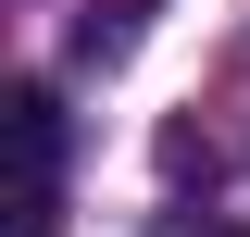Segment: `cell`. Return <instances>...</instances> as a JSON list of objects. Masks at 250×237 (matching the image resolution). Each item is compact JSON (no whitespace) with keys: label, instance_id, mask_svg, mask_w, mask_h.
<instances>
[{"label":"cell","instance_id":"7a4b0ae2","mask_svg":"<svg viewBox=\"0 0 250 237\" xmlns=\"http://www.w3.org/2000/svg\"><path fill=\"white\" fill-rule=\"evenodd\" d=\"M188 237H250V225H188Z\"/></svg>","mask_w":250,"mask_h":237},{"label":"cell","instance_id":"6da1fadb","mask_svg":"<svg viewBox=\"0 0 250 237\" xmlns=\"http://www.w3.org/2000/svg\"><path fill=\"white\" fill-rule=\"evenodd\" d=\"M138 13H150V0H100L88 25H75V62H125V38H138Z\"/></svg>","mask_w":250,"mask_h":237}]
</instances>
